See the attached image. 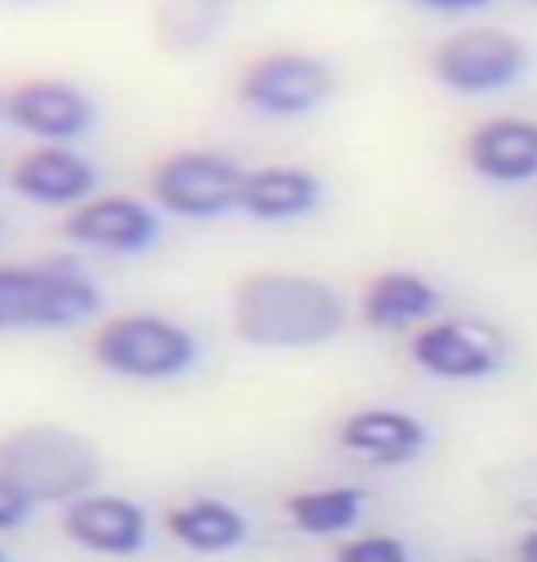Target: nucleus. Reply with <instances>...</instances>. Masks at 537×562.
<instances>
[{
    "mask_svg": "<svg viewBox=\"0 0 537 562\" xmlns=\"http://www.w3.org/2000/svg\"><path fill=\"white\" fill-rule=\"evenodd\" d=\"M339 449L372 467H405L430 445L427 427L398 408H361L339 423Z\"/></svg>",
    "mask_w": 537,
    "mask_h": 562,
    "instance_id": "obj_14",
    "label": "nucleus"
},
{
    "mask_svg": "<svg viewBox=\"0 0 537 562\" xmlns=\"http://www.w3.org/2000/svg\"><path fill=\"white\" fill-rule=\"evenodd\" d=\"M0 119H4V97H0Z\"/></svg>",
    "mask_w": 537,
    "mask_h": 562,
    "instance_id": "obj_24",
    "label": "nucleus"
},
{
    "mask_svg": "<svg viewBox=\"0 0 537 562\" xmlns=\"http://www.w3.org/2000/svg\"><path fill=\"white\" fill-rule=\"evenodd\" d=\"M526 4H530V8H537V0H526Z\"/></svg>",
    "mask_w": 537,
    "mask_h": 562,
    "instance_id": "obj_27",
    "label": "nucleus"
},
{
    "mask_svg": "<svg viewBox=\"0 0 537 562\" xmlns=\"http://www.w3.org/2000/svg\"><path fill=\"white\" fill-rule=\"evenodd\" d=\"M321 203H324V184L313 169L272 162V166L247 169L239 214L261 221V225H288V221L317 214Z\"/></svg>",
    "mask_w": 537,
    "mask_h": 562,
    "instance_id": "obj_15",
    "label": "nucleus"
},
{
    "mask_svg": "<svg viewBox=\"0 0 537 562\" xmlns=\"http://www.w3.org/2000/svg\"><path fill=\"white\" fill-rule=\"evenodd\" d=\"M0 562H12V559H8V555H4V551H0Z\"/></svg>",
    "mask_w": 537,
    "mask_h": 562,
    "instance_id": "obj_26",
    "label": "nucleus"
},
{
    "mask_svg": "<svg viewBox=\"0 0 537 562\" xmlns=\"http://www.w3.org/2000/svg\"><path fill=\"white\" fill-rule=\"evenodd\" d=\"M465 162L490 184H530L537 180V119L497 114L479 122L465 140Z\"/></svg>",
    "mask_w": 537,
    "mask_h": 562,
    "instance_id": "obj_13",
    "label": "nucleus"
},
{
    "mask_svg": "<svg viewBox=\"0 0 537 562\" xmlns=\"http://www.w3.org/2000/svg\"><path fill=\"white\" fill-rule=\"evenodd\" d=\"M526 70H530V48L497 26L457 30L430 52L435 81L457 97H493L519 85Z\"/></svg>",
    "mask_w": 537,
    "mask_h": 562,
    "instance_id": "obj_7",
    "label": "nucleus"
},
{
    "mask_svg": "<svg viewBox=\"0 0 537 562\" xmlns=\"http://www.w3.org/2000/svg\"><path fill=\"white\" fill-rule=\"evenodd\" d=\"M103 460L78 430L34 423L0 438V479L19 485L34 504H74L97 493Z\"/></svg>",
    "mask_w": 537,
    "mask_h": 562,
    "instance_id": "obj_2",
    "label": "nucleus"
},
{
    "mask_svg": "<svg viewBox=\"0 0 537 562\" xmlns=\"http://www.w3.org/2000/svg\"><path fill=\"white\" fill-rule=\"evenodd\" d=\"M12 4H34V0H12Z\"/></svg>",
    "mask_w": 537,
    "mask_h": 562,
    "instance_id": "obj_25",
    "label": "nucleus"
},
{
    "mask_svg": "<svg viewBox=\"0 0 537 562\" xmlns=\"http://www.w3.org/2000/svg\"><path fill=\"white\" fill-rule=\"evenodd\" d=\"M34 501L12 485L8 479H0V533H15V529H23L30 518H34Z\"/></svg>",
    "mask_w": 537,
    "mask_h": 562,
    "instance_id": "obj_21",
    "label": "nucleus"
},
{
    "mask_svg": "<svg viewBox=\"0 0 537 562\" xmlns=\"http://www.w3.org/2000/svg\"><path fill=\"white\" fill-rule=\"evenodd\" d=\"M166 533L195 555H228L250 537L247 515L217 496H188L166 512Z\"/></svg>",
    "mask_w": 537,
    "mask_h": 562,
    "instance_id": "obj_17",
    "label": "nucleus"
},
{
    "mask_svg": "<svg viewBox=\"0 0 537 562\" xmlns=\"http://www.w3.org/2000/svg\"><path fill=\"white\" fill-rule=\"evenodd\" d=\"M332 562H413V551H409L402 537L368 533V537H354L335 548Z\"/></svg>",
    "mask_w": 537,
    "mask_h": 562,
    "instance_id": "obj_20",
    "label": "nucleus"
},
{
    "mask_svg": "<svg viewBox=\"0 0 537 562\" xmlns=\"http://www.w3.org/2000/svg\"><path fill=\"white\" fill-rule=\"evenodd\" d=\"M89 353L125 383H174L199 364L203 346L192 327L163 313H119L100 324Z\"/></svg>",
    "mask_w": 537,
    "mask_h": 562,
    "instance_id": "obj_4",
    "label": "nucleus"
},
{
    "mask_svg": "<svg viewBox=\"0 0 537 562\" xmlns=\"http://www.w3.org/2000/svg\"><path fill=\"white\" fill-rule=\"evenodd\" d=\"M97 114V100L67 78H26L4 92V122L41 144L81 140Z\"/></svg>",
    "mask_w": 537,
    "mask_h": 562,
    "instance_id": "obj_9",
    "label": "nucleus"
},
{
    "mask_svg": "<svg viewBox=\"0 0 537 562\" xmlns=\"http://www.w3.org/2000/svg\"><path fill=\"white\" fill-rule=\"evenodd\" d=\"M416 4L427 8V12H441V15H468V12L490 8L493 0H416Z\"/></svg>",
    "mask_w": 537,
    "mask_h": 562,
    "instance_id": "obj_22",
    "label": "nucleus"
},
{
    "mask_svg": "<svg viewBox=\"0 0 537 562\" xmlns=\"http://www.w3.org/2000/svg\"><path fill=\"white\" fill-rule=\"evenodd\" d=\"M335 97V70L328 59L302 48H277L255 56L239 70L236 100L250 114L272 122L310 119Z\"/></svg>",
    "mask_w": 537,
    "mask_h": 562,
    "instance_id": "obj_6",
    "label": "nucleus"
},
{
    "mask_svg": "<svg viewBox=\"0 0 537 562\" xmlns=\"http://www.w3.org/2000/svg\"><path fill=\"white\" fill-rule=\"evenodd\" d=\"M368 496L357 485H324V490H299L288 496L283 512H288L291 529L305 537H339L361 522Z\"/></svg>",
    "mask_w": 537,
    "mask_h": 562,
    "instance_id": "obj_18",
    "label": "nucleus"
},
{
    "mask_svg": "<svg viewBox=\"0 0 537 562\" xmlns=\"http://www.w3.org/2000/svg\"><path fill=\"white\" fill-rule=\"evenodd\" d=\"M228 321L239 342L258 349H313L346 331L350 310L328 280L305 272H250L236 283Z\"/></svg>",
    "mask_w": 537,
    "mask_h": 562,
    "instance_id": "obj_1",
    "label": "nucleus"
},
{
    "mask_svg": "<svg viewBox=\"0 0 537 562\" xmlns=\"http://www.w3.org/2000/svg\"><path fill=\"white\" fill-rule=\"evenodd\" d=\"M225 0H159L155 26L159 41L174 52H195L217 34Z\"/></svg>",
    "mask_w": 537,
    "mask_h": 562,
    "instance_id": "obj_19",
    "label": "nucleus"
},
{
    "mask_svg": "<svg viewBox=\"0 0 537 562\" xmlns=\"http://www.w3.org/2000/svg\"><path fill=\"white\" fill-rule=\"evenodd\" d=\"M519 562H537V529L519 540Z\"/></svg>",
    "mask_w": 537,
    "mask_h": 562,
    "instance_id": "obj_23",
    "label": "nucleus"
},
{
    "mask_svg": "<svg viewBox=\"0 0 537 562\" xmlns=\"http://www.w3.org/2000/svg\"><path fill=\"white\" fill-rule=\"evenodd\" d=\"M163 236V217L152 203L125 192L92 195L63 217V239L92 254L136 258L147 254Z\"/></svg>",
    "mask_w": 537,
    "mask_h": 562,
    "instance_id": "obj_8",
    "label": "nucleus"
},
{
    "mask_svg": "<svg viewBox=\"0 0 537 562\" xmlns=\"http://www.w3.org/2000/svg\"><path fill=\"white\" fill-rule=\"evenodd\" d=\"M409 357L419 371L446 383H479L501 368V338L476 321H430L413 335Z\"/></svg>",
    "mask_w": 537,
    "mask_h": 562,
    "instance_id": "obj_11",
    "label": "nucleus"
},
{
    "mask_svg": "<svg viewBox=\"0 0 537 562\" xmlns=\"http://www.w3.org/2000/svg\"><path fill=\"white\" fill-rule=\"evenodd\" d=\"M12 188L26 203L45 210H70L89 203L100 188V169L89 155L70 144H41L19 155L12 166Z\"/></svg>",
    "mask_w": 537,
    "mask_h": 562,
    "instance_id": "obj_12",
    "label": "nucleus"
},
{
    "mask_svg": "<svg viewBox=\"0 0 537 562\" xmlns=\"http://www.w3.org/2000/svg\"><path fill=\"white\" fill-rule=\"evenodd\" d=\"M103 310L97 280L74 258L0 265V335L70 331Z\"/></svg>",
    "mask_w": 537,
    "mask_h": 562,
    "instance_id": "obj_3",
    "label": "nucleus"
},
{
    "mask_svg": "<svg viewBox=\"0 0 537 562\" xmlns=\"http://www.w3.org/2000/svg\"><path fill=\"white\" fill-rule=\"evenodd\" d=\"M441 310V291L427 276L391 269L379 272L361 291V321L372 331H409V327L430 324V316Z\"/></svg>",
    "mask_w": 537,
    "mask_h": 562,
    "instance_id": "obj_16",
    "label": "nucleus"
},
{
    "mask_svg": "<svg viewBox=\"0 0 537 562\" xmlns=\"http://www.w3.org/2000/svg\"><path fill=\"white\" fill-rule=\"evenodd\" d=\"M247 166L225 151L188 147L155 162L147 192L152 206L181 221H217L236 214L244 195Z\"/></svg>",
    "mask_w": 537,
    "mask_h": 562,
    "instance_id": "obj_5",
    "label": "nucleus"
},
{
    "mask_svg": "<svg viewBox=\"0 0 537 562\" xmlns=\"http://www.w3.org/2000/svg\"><path fill=\"white\" fill-rule=\"evenodd\" d=\"M59 529L70 544L103 559H136L152 540L147 512L130 496L89 493L63 507Z\"/></svg>",
    "mask_w": 537,
    "mask_h": 562,
    "instance_id": "obj_10",
    "label": "nucleus"
}]
</instances>
